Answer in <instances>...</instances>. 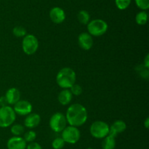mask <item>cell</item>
Here are the masks:
<instances>
[{
	"mask_svg": "<svg viewBox=\"0 0 149 149\" xmlns=\"http://www.w3.org/2000/svg\"><path fill=\"white\" fill-rule=\"evenodd\" d=\"M65 118L70 126L76 127L82 126L87 120V109L81 104H73L68 107Z\"/></svg>",
	"mask_w": 149,
	"mask_h": 149,
	"instance_id": "cell-1",
	"label": "cell"
},
{
	"mask_svg": "<svg viewBox=\"0 0 149 149\" xmlns=\"http://www.w3.org/2000/svg\"><path fill=\"white\" fill-rule=\"evenodd\" d=\"M76 72L70 67L61 69L56 75V82L63 89H69L76 82Z\"/></svg>",
	"mask_w": 149,
	"mask_h": 149,
	"instance_id": "cell-2",
	"label": "cell"
},
{
	"mask_svg": "<svg viewBox=\"0 0 149 149\" xmlns=\"http://www.w3.org/2000/svg\"><path fill=\"white\" fill-rule=\"evenodd\" d=\"M108 28L107 23L102 19H94L87 23L88 33L91 36H102L107 32Z\"/></svg>",
	"mask_w": 149,
	"mask_h": 149,
	"instance_id": "cell-3",
	"label": "cell"
},
{
	"mask_svg": "<svg viewBox=\"0 0 149 149\" xmlns=\"http://www.w3.org/2000/svg\"><path fill=\"white\" fill-rule=\"evenodd\" d=\"M16 114L13 108L9 105L0 108V127L7 128L14 123Z\"/></svg>",
	"mask_w": 149,
	"mask_h": 149,
	"instance_id": "cell-4",
	"label": "cell"
},
{
	"mask_svg": "<svg viewBox=\"0 0 149 149\" xmlns=\"http://www.w3.org/2000/svg\"><path fill=\"white\" fill-rule=\"evenodd\" d=\"M110 126L102 121H94L91 124L90 131L91 135L96 139H103L109 134Z\"/></svg>",
	"mask_w": 149,
	"mask_h": 149,
	"instance_id": "cell-5",
	"label": "cell"
},
{
	"mask_svg": "<svg viewBox=\"0 0 149 149\" xmlns=\"http://www.w3.org/2000/svg\"><path fill=\"white\" fill-rule=\"evenodd\" d=\"M61 137L65 141V143L68 144H75L79 140L81 134L78 127H73V126H68L63 130Z\"/></svg>",
	"mask_w": 149,
	"mask_h": 149,
	"instance_id": "cell-6",
	"label": "cell"
},
{
	"mask_svg": "<svg viewBox=\"0 0 149 149\" xmlns=\"http://www.w3.org/2000/svg\"><path fill=\"white\" fill-rule=\"evenodd\" d=\"M23 52L27 55H32L37 51L39 48V41L33 34H26L22 42Z\"/></svg>",
	"mask_w": 149,
	"mask_h": 149,
	"instance_id": "cell-7",
	"label": "cell"
},
{
	"mask_svg": "<svg viewBox=\"0 0 149 149\" xmlns=\"http://www.w3.org/2000/svg\"><path fill=\"white\" fill-rule=\"evenodd\" d=\"M67 126L65 115L61 112H55L49 119V127L55 132H61Z\"/></svg>",
	"mask_w": 149,
	"mask_h": 149,
	"instance_id": "cell-8",
	"label": "cell"
},
{
	"mask_svg": "<svg viewBox=\"0 0 149 149\" xmlns=\"http://www.w3.org/2000/svg\"><path fill=\"white\" fill-rule=\"evenodd\" d=\"M33 109L31 102L26 100H19L14 105V110L15 114L19 115H27L31 113Z\"/></svg>",
	"mask_w": 149,
	"mask_h": 149,
	"instance_id": "cell-9",
	"label": "cell"
},
{
	"mask_svg": "<svg viewBox=\"0 0 149 149\" xmlns=\"http://www.w3.org/2000/svg\"><path fill=\"white\" fill-rule=\"evenodd\" d=\"M49 18L53 23L59 24L63 23L65 19V11L61 7H54L49 11Z\"/></svg>",
	"mask_w": 149,
	"mask_h": 149,
	"instance_id": "cell-10",
	"label": "cell"
},
{
	"mask_svg": "<svg viewBox=\"0 0 149 149\" xmlns=\"http://www.w3.org/2000/svg\"><path fill=\"white\" fill-rule=\"evenodd\" d=\"M27 143L23 137L20 136H14L7 140V149H26Z\"/></svg>",
	"mask_w": 149,
	"mask_h": 149,
	"instance_id": "cell-11",
	"label": "cell"
},
{
	"mask_svg": "<svg viewBox=\"0 0 149 149\" xmlns=\"http://www.w3.org/2000/svg\"><path fill=\"white\" fill-rule=\"evenodd\" d=\"M78 43L83 50L88 51L93 45V36L88 32H82L78 37Z\"/></svg>",
	"mask_w": 149,
	"mask_h": 149,
	"instance_id": "cell-12",
	"label": "cell"
},
{
	"mask_svg": "<svg viewBox=\"0 0 149 149\" xmlns=\"http://www.w3.org/2000/svg\"><path fill=\"white\" fill-rule=\"evenodd\" d=\"M126 129V123L122 120H117L114 123H113L111 126H110L109 134H111L113 137H116L118 134L125 131Z\"/></svg>",
	"mask_w": 149,
	"mask_h": 149,
	"instance_id": "cell-13",
	"label": "cell"
},
{
	"mask_svg": "<svg viewBox=\"0 0 149 149\" xmlns=\"http://www.w3.org/2000/svg\"><path fill=\"white\" fill-rule=\"evenodd\" d=\"M41 117L39 114L35 113V112H31L29 115H27L26 118H25L24 125L25 127L29 129H34L36 128L39 124H40Z\"/></svg>",
	"mask_w": 149,
	"mask_h": 149,
	"instance_id": "cell-14",
	"label": "cell"
},
{
	"mask_svg": "<svg viewBox=\"0 0 149 149\" xmlns=\"http://www.w3.org/2000/svg\"><path fill=\"white\" fill-rule=\"evenodd\" d=\"M5 98L8 105H15L20 99V92L16 88H10L5 93Z\"/></svg>",
	"mask_w": 149,
	"mask_h": 149,
	"instance_id": "cell-15",
	"label": "cell"
},
{
	"mask_svg": "<svg viewBox=\"0 0 149 149\" xmlns=\"http://www.w3.org/2000/svg\"><path fill=\"white\" fill-rule=\"evenodd\" d=\"M72 96L73 94L69 89H63L58 94V102L62 105H68L72 100Z\"/></svg>",
	"mask_w": 149,
	"mask_h": 149,
	"instance_id": "cell-16",
	"label": "cell"
},
{
	"mask_svg": "<svg viewBox=\"0 0 149 149\" xmlns=\"http://www.w3.org/2000/svg\"><path fill=\"white\" fill-rule=\"evenodd\" d=\"M102 149H114L116 147V140L115 137L111 134H108L103 138L102 142Z\"/></svg>",
	"mask_w": 149,
	"mask_h": 149,
	"instance_id": "cell-17",
	"label": "cell"
},
{
	"mask_svg": "<svg viewBox=\"0 0 149 149\" xmlns=\"http://www.w3.org/2000/svg\"><path fill=\"white\" fill-rule=\"evenodd\" d=\"M77 18L79 23L81 24L87 25V23L90 21V15L89 13L86 10H81L77 14Z\"/></svg>",
	"mask_w": 149,
	"mask_h": 149,
	"instance_id": "cell-18",
	"label": "cell"
},
{
	"mask_svg": "<svg viewBox=\"0 0 149 149\" xmlns=\"http://www.w3.org/2000/svg\"><path fill=\"white\" fill-rule=\"evenodd\" d=\"M135 21L138 25H141V26L145 25L148 21V13H146V11L142 10L139 12L135 16Z\"/></svg>",
	"mask_w": 149,
	"mask_h": 149,
	"instance_id": "cell-19",
	"label": "cell"
},
{
	"mask_svg": "<svg viewBox=\"0 0 149 149\" xmlns=\"http://www.w3.org/2000/svg\"><path fill=\"white\" fill-rule=\"evenodd\" d=\"M10 131H11V133L14 136H20L24 133L25 128L21 124H16L12 126Z\"/></svg>",
	"mask_w": 149,
	"mask_h": 149,
	"instance_id": "cell-20",
	"label": "cell"
},
{
	"mask_svg": "<svg viewBox=\"0 0 149 149\" xmlns=\"http://www.w3.org/2000/svg\"><path fill=\"white\" fill-rule=\"evenodd\" d=\"M13 33L17 37H23L27 34V32H26V29L23 26H17L13 28Z\"/></svg>",
	"mask_w": 149,
	"mask_h": 149,
	"instance_id": "cell-21",
	"label": "cell"
},
{
	"mask_svg": "<svg viewBox=\"0 0 149 149\" xmlns=\"http://www.w3.org/2000/svg\"><path fill=\"white\" fill-rule=\"evenodd\" d=\"M132 0H115L116 7L120 10H126L131 4Z\"/></svg>",
	"mask_w": 149,
	"mask_h": 149,
	"instance_id": "cell-22",
	"label": "cell"
},
{
	"mask_svg": "<svg viewBox=\"0 0 149 149\" xmlns=\"http://www.w3.org/2000/svg\"><path fill=\"white\" fill-rule=\"evenodd\" d=\"M65 141L62 137H56L52 142V147L53 149H62L65 145Z\"/></svg>",
	"mask_w": 149,
	"mask_h": 149,
	"instance_id": "cell-23",
	"label": "cell"
},
{
	"mask_svg": "<svg viewBox=\"0 0 149 149\" xmlns=\"http://www.w3.org/2000/svg\"><path fill=\"white\" fill-rule=\"evenodd\" d=\"M36 138V133L33 130H30V131H27L24 134V137L23 139L25 140V141L26 143H31L33 142Z\"/></svg>",
	"mask_w": 149,
	"mask_h": 149,
	"instance_id": "cell-24",
	"label": "cell"
},
{
	"mask_svg": "<svg viewBox=\"0 0 149 149\" xmlns=\"http://www.w3.org/2000/svg\"><path fill=\"white\" fill-rule=\"evenodd\" d=\"M137 71L139 73L140 75L144 79H148V75H149V72H148V69L146 68L143 64L142 65H139L138 67H137L136 68Z\"/></svg>",
	"mask_w": 149,
	"mask_h": 149,
	"instance_id": "cell-25",
	"label": "cell"
},
{
	"mask_svg": "<svg viewBox=\"0 0 149 149\" xmlns=\"http://www.w3.org/2000/svg\"><path fill=\"white\" fill-rule=\"evenodd\" d=\"M137 7L141 10H147L149 8V0H135Z\"/></svg>",
	"mask_w": 149,
	"mask_h": 149,
	"instance_id": "cell-26",
	"label": "cell"
},
{
	"mask_svg": "<svg viewBox=\"0 0 149 149\" xmlns=\"http://www.w3.org/2000/svg\"><path fill=\"white\" fill-rule=\"evenodd\" d=\"M69 90L71 91V93L75 96H79L82 93V88L78 84H74L70 88Z\"/></svg>",
	"mask_w": 149,
	"mask_h": 149,
	"instance_id": "cell-27",
	"label": "cell"
},
{
	"mask_svg": "<svg viewBox=\"0 0 149 149\" xmlns=\"http://www.w3.org/2000/svg\"><path fill=\"white\" fill-rule=\"evenodd\" d=\"M26 149H42V147L39 143L33 141L31 143H29L26 145Z\"/></svg>",
	"mask_w": 149,
	"mask_h": 149,
	"instance_id": "cell-28",
	"label": "cell"
},
{
	"mask_svg": "<svg viewBox=\"0 0 149 149\" xmlns=\"http://www.w3.org/2000/svg\"><path fill=\"white\" fill-rule=\"evenodd\" d=\"M0 105H1V107H4V106H7V105H8L7 99H6L5 96H1V97H0Z\"/></svg>",
	"mask_w": 149,
	"mask_h": 149,
	"instance_id": "cell-29",
	"label": "cell"
},
{
	"mask_svg": "<svg viewBox=\"0 0 149 149\" xmlns=\"http://www.w3.org/2000/svg\"><path fill=\"white\" fill-rule=\"evenodd\" d=\"M143 65L145 66L146 68H149V55L148 54H147L145 58H144V61H143Z\"/></svg>",
	"mask_w": 149,
	"mask_h": 149,
	"instance_id": "cell-30",
	"label": "cell"
},
{
	"mask_svg": "<svg viewBox=\"0 0 149 149\" xmlns=\"http://www.w3.org/2000/svg\"><path fill=\"white\" fill-rule=\"evenodd\" d=\"M144 126H145V127L146 129L148 128V126H149V118H146V119L145 121H144Z\"/></svg>",
	"mask_w": 149,
	"mask_h": 149,
	"instance_id": "cell-31",
	"label": "cell"
},
{
	"mask_svg": "<svg viewBox=\"0 0 149 149\" xmlns=\"http://www.w3.org/2000/svg\"><path fill=\"white\" fill-rule=\"evenodd\" d=\"M87 149H93V148H91V147H89V148H87Z\"/></svg>",
	"mask_w": 149,
	"mask_h": 149,
	"instance_id": "cell-32",
	"label": "cell"
}]
</instances>
